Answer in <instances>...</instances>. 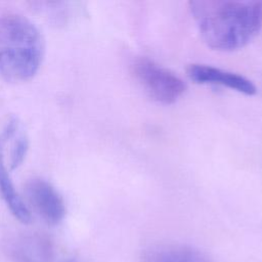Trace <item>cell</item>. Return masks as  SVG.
Returning a JSON list of instances; mask_svg holds the SVG:
<instances>
[{"label": "cell", "instance_id": "obj_1", "mask_svg": "<svg viewBox=\"0 0 262 262\" xmlns=\"http://www.w3.org/2000/svg\"><path fill=\"white\" fill-rule=\"evenodd\" d=\"M189 6L203 40L216 50L244 47L262 27V4L257 1L201 0Z\"/></svg>", "mask_w": 262, "mask_h": 262}, {"label": "cell", "instance_id": "obj_2", "mask_svg": "<svg viewBox=\"0 0 262 262\" xmlns=\"http://www.w3.org/2000/svg\"><path fill=\"white\" fill-rule=\"evenodd\" d=\"M44 39L27 16L8 13L0 17V74L8 81L24 82L38 72L44 56Z\"/></svg>", "mask_w": 262, "mask_h": 262}, {"label": "cell", "instance_id": "obj_3", "mask_svg": "<svg viewBox=\"0 0 262 262\" xmlns=\"http://www.w3.org/2000/svg\"><path fill=\"white\" fill-rule=\"evenodd\" d=\"M131 69L135 79L148 95L163 104L174 103L186 89L180 77L150 58H136Z\"/></svg>", "mask_w": 262, "mask_h": 262}, {"label": "cell", "instance_id": "obj_4", "mask_svg": "<svg viewBox=\"0 0 262 262\" xmlns=\"http://www.w3.org/2000/svg\"><path fill=\"white\" fill-rule=\"evenodd\" d=\"M30 205L50 225L59 224L67 213L66 204L58 190L46 179L33 177L25 184Z\"/></svg>", "mask_w": 262, "mask_h": 262}, {"label": "cell", "instance_id": "obj_5", "mask_svg": "<svg viewBox=\"0 0 262 262\" xmlns=\"http://www.w3.org/2000/svg\"><path fill=\"white\" fill-rule=\"evenodd\" d=\"M190 80L199 84L221 85L246 95L257 92L256 86L248 78L226 70L203 63H191L186 69Z\"/></svg>", "mask_w": 262, "mask_h": 262}, {"label": "cell", "instance_id": "obj_6", "mask_svg": "<svg viewBox=\"0 0 262 262\" xmlns=\"http://www.w3.org/2000/svg\"><path fill=\"white\" fill-rule=\"evenodd\" d=\"M142 262H212L202 250L180 243H158L144 249Z\"/></svg>", "mask_w": 262, "mask_h": 262}, {"label": "cell", "instance_id": "obj_7", "mask_svg": "<svg viewBox=\"0 0 262 262\" xmlns=\"http://www.w3.org/2000/svg\"><path fill=\"white\" fill-rule=\"evenodd\" d=\"M10 256L13 262H52L50 242L41 235H27L14 243Z\"/></svg>", "mask_w": 262, "mask_h": 262}, {"label": "cell", "instance_id": "obj_8", "mask_svg": "<svg viewBox=\"0 0 262 262\" xmlns=\"http://www.w3.org/2000/svg\"><path fill=\"white\" fill-rule=\"evenodd\" d=\"M0 194L11 214L21 223H30L32 216L29 207L16 190L4 160L2 144L0 142Z\"/></svg>", "mask_w": 262, "mask_h": 262}, {"label": "cell", "instance_id": "obj_9", "mask_svg": "<svg viewBox=\"0 0 262 262\" xmlns=\"http://www.w3.org/2000/svg\"><path fill=\"white\" fill-rule=\"evenodd\" d=\"M0 138L5 146H9L8 166L10 170H14L26 158L29 148L27 133L20 122L16 118H13L7 123L0 135Z\"/></svg>", "mask_w": 262, "mask_h": 262}, {"label": "cell", "instance_id": "obj_10", "mask_svg": "<svg viewBox=\"0 0 262 262\" xmlns=\"http://www.w3.org/2000/svg\"><path fill=\"white\" fill-rule=\"evenodd\" d=\"M64 262H77V260H75V259H68Z\"/></svg>", "mask_w": 262, "mask_h": 262}]
</instances>
